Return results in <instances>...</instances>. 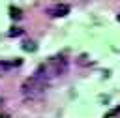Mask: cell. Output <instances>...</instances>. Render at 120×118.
<instances>
[{
  "mask_svg": "<svg viewBox=\"0 0 120 118\" xmlns=\"http://www.w3.org/2000/svg\"><path fill=\"white\" fill-rule=\"evenodd\" d=\"M22 49H24V51H36V43H32V41H26V43L22 45Z\"/></svg>",
  "mask_w": 120,
  "mask_h": 118,
  "instance_id": "3957f363",
  "label": "cell"
},
{
  "mask_svg": "<svg viewBox=\"0 0 120 118\" xmlns=\"http://www.w3.org/2000/svg\"><path fill=\"white\" fill-rule=\"evenodd\" d=\"M45 86H47V82H45L43 79H39L38 75H32L30 79L24 81V84H22V92H24L26 96L34 97V96L41 94V92L45 90Z\"/></svg>",
  "mask_w": 120,
  "mask_h": 118,
  "instance_id": "6da1fadb",
  "label": "cell"
},
{
  "mask_svg": "<svg viewBox=\"0 0 120 118\" xmlns=\"http://www.w3.org/2000/svg\"><path fill=\"white\" fill-rule=\"evenodd\" d=\"M118 21H120V15H118Z\"/></svg>",
  "mask_w": 120,
  "mask_h": 118,
  "instance_id": "52a82bcc",
  "label": "cell"
},
{
  "mask_svg": "<svg viewBox=\"0 0 120 118\" xmlns=\"http://www.w3.org/2000/svg\"><path fill=\"white\" fill-rule=\"evenodd\" d=\"M0 118H9V116L8 114H0Z\"/></svg>",
  "mask_w": 120,
  "mask_h": 118,
  "instance_id": "8992f818",
  "label": "cell"
},
{
  "mask_svg": "<svg viewBox=\"0 0 120 118\" xmlns=\"http://www.w3.org/2000/svg\"><path fill=\"white\" fill-rule=\"evenodd\" d=\"M118 112H120V107H116V109H112V111H111V112H109V114H107L105 118H112V116H114V114H118Z\"/></svg>",
  "mask_w": 120,
  "mask_h": 118,
  "instance_id": "277c9868",
  "label": "cell"
},
{
  "mask_svg": "<svg viewBox=\"0 0 120 118\" xmlns=\"http://www.w3.org/2000/svg\"><path fill=\"white\" fill-rule=\"evenodd\" d=\"M11 15L19 19V17H21V9H17V7H11Z\"/></svg>",
  "mask_w": 120,
  "mask_h": 118,
  "instance_id": "5b68a950",
  "label": "cell"
},
{
  "mask_svg": "<svg viewBox=\"0 0 120 118\" xmlns=\"http://www.w3.org/2000/svg\"><path fill=\"white\" fill-rule=\"evenodd\" d=\"M68 11H69V6H66V4H58L51 13L56 15V17H64V15H68Z\"/></svg>",
  "mask_w": 120,
  "mask_h": 118,
  "instance_id": "7a4b0ae2",
  "label": "cell"
}]
</instances>
